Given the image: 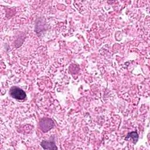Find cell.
Wrapping results in <instances>:
<instances>
[{
    "instance_id": "277c9868",
    "label": "cell",
    "mask_w": 150,
    "mask_h": 150,
    "mask_svg": "<svg viewBox=\"0 0 150 150\" xmlns=\"http://www.w3.org/2000/svg\"><path fill=\"white\" fill-rule=\"evenodd\" d=\"M129 138H131L132 140V142L134 144H136L138 139V134L137 132L134 131V132H129L127 134L126 138H125V140L129 139Z\"/></svg>"
},
{
    "instance_id": "6da1fadb",
    "label": "cell",
    "mask_w": 150,
    "mask_h": 150,
    "mask_svg": "<svg viewBox=\"0 0 150 150\" xmlns=\"http://www.w3.org/2000/svg\"><path fill=\"white\" fill-rule=\"evenodd\" d=\"M9 94L12 98L19 100H22L26 97L25 92L16 86H13L11 88Z\"/></svg>"
},
{
    "instance_id": "3957f363",
    "label": "cell",
    "mask_w": 150,
    "mask_h": 150,
    "mask_svg": "<svg viewBox=\"0 0 150 150\" xmlns=\"http://www.w3.org/2000/svg\"><path fill=\"white\" fill-rule=\"evenodd\" d=\"M41 146L44 149H57L54 137H51L49 140H43L40 143Z\"/></svg>"
},
{
    "instance_id": "7a4b0ae2",
    "label": "cell",
    "mask_w": 150,
    "mask_h": 150,
    "mask_svg": "<svg viewBox=\"0 0 150 150\" xmlns=\"http://www.w3.org/2000/svg\"><path fill=\"white\" fill-rule=\"evenodd\" d=\"M39 127L40 129L44 132H47L51 129L54 126L53 120L49 118H43L39 121Z\"/></svg>"
}]
</instances>
